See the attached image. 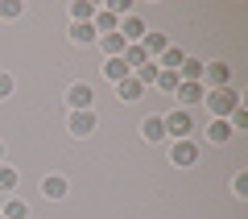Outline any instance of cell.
Masks as SVG:
<instances>
[{"label":"cell","instance_id":"cell-15","mask_svg":"<svg viewBox=\"0 0 248 219\" xmlns=\"http://www.w3.org/2000/svg\"><path fill=\"white\" fill-rule=\"evenodd\" d=\"M145 62H149V54L141 50V42H137V46H128V50H124V66H128V70L145 66Z\"/></svg>","mask_w":248,"mask_h":219},{"label":"cell","instance_id":"cell-3","mask_svg":"<svg viewBox=\"0 0 248 219\" xmlns=\"http://www.w3.org/2000/svg\"><path fill=\"white\" fill-rule=\"evenodd\" d=\"M170 161H174V166H195V161H199V145H195V141H174Z\"/></svg>","mask_w":248,"mask_h":219},{"label":"cell","instance_id":"cell-4","mask_svg":"<svg viewBox=\"0 0 248 219\" xmlns=\"http://www.w3.org/2000/svg\"><path fill=\"white\" fill-rule=\"evenodd\" d=\"M91 99H95V95H91L87 83H75V87L66 91V104H71L75 112H91Z\"/></svg>","mask_w":248,"mask_h":219},{"label":"cell","instance_id":"cell-13","mask_svg":"<svg viewBox=\"0 0 248 219\" xmlns=\"http://www.w3.org/2000/svg\"><path fill=\"white\" fill-rule=\"evenodd\" d=\"M71 42L75 46H91V42H99V33H95V25H71Z\"/></svg>","mask_w":248,"mask_h":219},{"label":"cell","instance_id":"cell-14","mask_svg":"<svg viewBox=\"0 0 248 219\" xmlns=\"http://www.w3.org/2000/svg\"><path fill=\"white\" fill-rule=\"evenodd\" d=\"M71 17H75V25H87V21L95 17V4H91V0H75V4H71Z\"/></svg>","mask_w":248,"mask_h":219},{"label":"cell","instance_id":"cell-23","mask_svg":"<svg viewBox=\"0 0 248 219\" xmlns=\"http://www.w3.org/2000/svg\"><path fill=\"white\" fill-rule=\"evenodd\" d=\"M0 190H17V170L0 166Z\"/></svg>","mask_w":248,"mask_h":219},{"label":"cell","instance_id":"cell-25","mask_svg":"<svg viewBox=\"0 0 248 219\" xmlns=\"http://www.w3.org/2000/svg\"><path fill=\"white\" fill-rule=\"evenodd\" d=\"M232 132H240V128H248V112H244V108H236V112H232Z\"/></svg>","mask_w":248,"mask_h":219},{"label":"cell","instance_id":"cell-26","mask_svg":"<svg viewBox=\"0 0 248 219\" xmlns=\"http://www.w3.org/2000/svg\"><path fill=\"white\" fill-rule=\"evenodd\" d=\"M232 186H236V194L244 199V194H248V174H236V182H232Z\"/></svg>","mask_w":248,"mask_h":219},{"label":"cell","instance_id":"cell-10","mask_svg":"<svg viewBox=\"0 0 248 219\" xmlns=\"http://www.w3.org/2000/svg\"><path fill=\"white\" fill-rule=\"evenodd\" d=\"M116 33H120L124 42H133V46H137V42H141V37H145V25H141V21H137V17H124V25L116 29Z\"/></svg>","mask_w":248,"mask_h":219},{"label":"cell","instance_id":"cell-12","mask_svg":"<svg viewBox=\"0 0 248 219\" xmlns=\"http://www.w3.org/2000/svg\"><path fill=\"white\" fill-rule=\"evenodd\" d=\"M141 50L153 58V54H166L170 42H166V33H145V37H141Z\"/></svg>","mask_w":248,"mask_h":219},{"label":"cell","instance_id":"cell-19","mask_svg":"<svg viewBox=\"0 0 248 219\" xmlns=\"http://www.w3.org/2000/svg\"><path fill=\"white\" fill-rule=\"evenodd\" d=\"M157 70H161V66H153V58H149V62H145V66H137V70H133V79L141 83V87H149V83L157 79Z\"/></svg>","mask_w":248,"mask_h":219},{"label":"cell","instance_id":"cell-5","mask_svg":"<svg viewBox=\"0 0 248 219\" xmlns=\"http://www.w3.org/2000/svg\"><path fill=\"white\" fill-rule=\"evenodd\" d=\"M99 50H104L108 58H124V50H128V42H124L120 33H104V37H99Z\"/></svg>","mask_w":248,"mask_h":219},{"label":"cell","instance_id":"cell-27","mask_svg":"<svg viewBox=\"0 0 248 219\" xmlns=\"http://www.w3.org/2000/svg\"><path fill=\"white\" fill-rule=\"evenodd\" d=\"M13 95V75H0V99Z\"/></svg>","mask_w":248,"mask_h":219},{"label":"cell","instance_id":"cell-9","mask_svg":"<svg viewBox=\"0 0 248 219\" xmlns=\"http://www.w3.org/2000/svg\"><path fill=\"white\" fill-rule=\"evenodd\" d=\"M128 75H133V70L124 66V58H108L104 62V79L108 83H120V79H128Z\"/></svg>","mask_w":248,"mask_h":219},{"label":"cell","instance_id":"cell-24","mask_svg":"<svg viewBox=\"0 0 248 219\" xmlns=\"http://www.w3.org/2000/svg\"><path fill=\"white\" fill-rule=\"evenodd\" d=\"M21 13H25V4H21V0H4V4H0V17H21Z\"/></svg>","mask_w":248,"mask_h":219},{"label":"cell","instance_id":"cell-8","mask_svg":"<svg viewBox=\"0 0 248 219\" xmlns=\"http://www.w3.org/2000/svg\"><path fill=\"white\" fill-rule=\"evenodd\" d=\"M116 91H120V99H124V104H133V99H141V95H145V87H141V83L133 79V75L116 83Z\"/></svg>","mask_w":248,"mask_h":219},{"label":"cell","instance_id":"cell-16","mask_svg":"<svg viewBox=\"0 0 248 219\" xmlns=\"http://www.w3.org/2000/svg\"><path fill=\"white\" fill-rule=\"evenodd\" d=\"M91 25H95V33L99 37H104V33H116V17H112V13H95V17H91Z\"/></svg>","mask_w":248,"mask_h":219},{"label":"cell","instance_id":"cell-20","mask_svg":"<svg viewBox=\"0 0 248 219\" xmlns=\"http://www.w3.org/2000/svg\"><path fill=\"white\" fill-rule=\"evenodd\" d=\"M182 58H186V54L178 50V46H170V50L161 54V70H178V66H182Z\"/></svg>","mask_w":248,"mask_h":219},{"label":"cell","instance_id":"cell-6","mask_svg":"<svg viewBox=\"0 0 248 219\" xmlns=\"http://www.w3.org/2000/svg\"><path fill=\"white\" fill-rule=\"evenodd\" d=\"M71 132H75V137L95 132V112H71Z\"/></svg>","mask_w":248,"mask_h":219},{"label":"cell","instance_id":"cell-18","mask_svg":"<svg viewBox=\"0 0 248 219\" xmlns=\"http://www.w3.org/2000/svg\"><path fill=\"white\" fill-rule=\"evenodd\" d=\"M207 137H211L215 145H223V141H232V124H228V120H211V128H207Z\"/></svg>","mask_w":248,"mask_h":219},{"label":"cell","instance_id":"cell-1","mask_svg":"<svg viewBox=\"0 0 248 219\" xmlns=\"http://www.w3.org/2000/svg\"><path fill=\"white\" fill-rule=\"evenodd\" d=\"M203 104L211 108L215 120H223V116H232L240 108V91L236 87H215V91H203Z\"/></svg>","mask_w":248,"mask_h":219},{"label":"cell","instance_id":"cell-17","mask_svg":"<svg viewBox=\"0 0 248 219\" xmlns=\"http://www.w3.org/2000/svg\"><path fill=\"white\" fill-rule=\"evenodd\" d=\"M141 137H145V141H161V137H166V124H161L157 116H149V120L141 124Z\"/></svg>","mask_w":248,"mask_h":219},{"label":"cell","instance_id":"cell-11","mask_svg":"<svg viewBox=\"0 0 248 219\" xmlns=\"http://www.w3.org/2000/svg\"><path fill=\"white\" fill-rule=\"evenodd\" d=\"M42 194L46 199H66V178H58V174L42 178Z\"/></svg>","mask_w":248,"mask_h":219},{"label":"cell","instance_id":"cell-7","mask_svg":"<svg viewBox=\"0 0 248 219\" xmlns=\"http://www.w3.org/2000/svg\"><path fill=\"white\" fill-rule=\"evenodd\" d=\"M174 95L182 99V108H186V104H203V83H178Z\"/></svg>","mask_w":248,"mask_h":219},{"label":"cell","instance_id":"cell-2","mask_svg":"<svg viewBox=\"0 0 248 219\" xmlns=\"http://www.w3.org/2000/svg\"><path fill=\"white\" fill-rule=\"evenodd\" d=\"M166 137H178V141H186V132L195 128V120H190V112H186V108H178V112H170L166 120Z\"/></svg>","mask_w":248,"mask_h":219},{"label":"cell","instance_id":"cell-29","mask_svg":"<svg viewBox=\"0 0 248 219\" xmlns=\"http://www.w3.org/2000/svg\"><path fill=\"white\" fill-rule=\"evenodd\" d=\"M0 219H4V215H0Z\"/></svg>","mask_w":248,"mask_h":219},{"label":"cell","instance_id":"cell-21","mask_svg":"<svg viewBox=\"0 0 248 219\" xmlns=\"http://www.w3.org/2000/svg\"><path fill=\"white\" fill-rule=\"evenodd\" d=\"M153 83H157L161 91H178V83H182V79H178V70H157V79H153Z\"/></svg>","mask_w":248,"mask_h":219},{"label":"cell","instance_id":"cell-28","mask_svg":"<svg viewBox=\"0 0 248 219\" xmlns=\"http://www.w3.org/2000/svg\"><path fill=\"white\" fill-rule=\"evenodd\" d=\"M0 161H4V141H0Z\"/></svg>","mask_w":248,"mask_h":219},{"label":"cell","instance_id":"cell-22","mask_svg":"<svg viewBox=\"0 0 248 219\" xmlns=\"http://www.w3.org/2000/svg\"><path fill=\"white\" fill-rule=\"evenodd\" d=\"M4 219H29V207L21 199H9V207H4Z\"/></svg>","mask_w":248,"mask_h":219}]
</instances>
